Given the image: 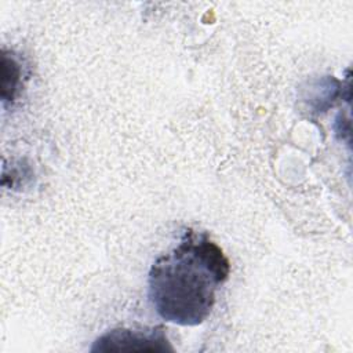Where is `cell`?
I'll use <instances>...</instances> for the list:
<instances>
[{
  "label": "cell",
  "instance_id": "1",
  "mask_svg": "<svg viewBox=\"0 0 353 353\" xmlns=\"http://www.w3.org/2000/svg\"><path fill=\"white\" fill-rule=\"evenodd\" d=\"M230 262L205 232L188 229L149 270L148 294L156 313L178 325H199L211 313L216 290L229 279Z\"/></svg>",
  "mask_w": 353,
  "mask_h": 353
},
{
  "label": "cell",
  "instance_id": "2",
  "mask_svg": "<svg viewBox=\"0 0 353 353\" xmlns=\"http://www.w3.org/2000/svg\"><path fill=\"white\" fill-rule=\"evenodd\" d=\"M91 352H174L163 325L113 328L92 343Z\"/></svg>",
  "mask_w": 353,
  "mask_h": 353
},
{
  "label": "cell",
  "instance_id": "3",
  "mask_svg": "<svg viewBox=\"0 0 353 353\" xmlns=\"http://www.w3.org/2000/svg\"><path fill=\"white\" fill-rule=\"evenodd\" d=\"M11 54L3 51L1 55V99L12 102L18 94L21 83V66Z\"/></svg>",
  "mask_w": 353,
  "mask_h": 353
}]
</instances>
